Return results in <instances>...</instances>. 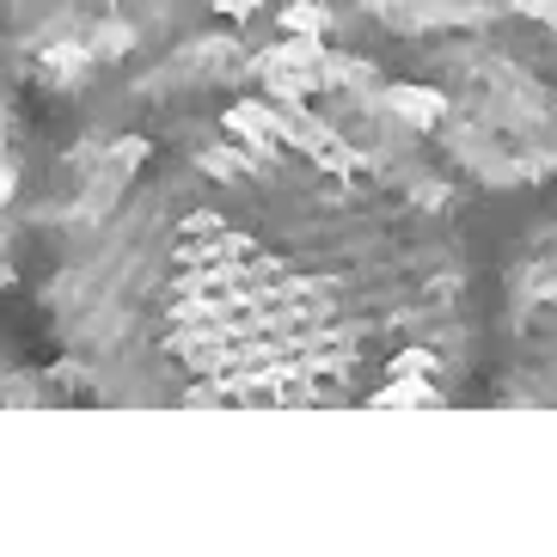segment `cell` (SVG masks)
<instances>
[{
	"instance_id": "1",
	"label": "cell",
	"mask_w": 557,
	"mask_h": 557,
	"mask_svg": "<svg viewBox=\"0 0 557 557\" xmlns=\"http://www.w3.org/2000/svg\"><path fill=\"white\" fill-rule=\"evenodd\" d=\"M50 325L141 405H442L478 307L454 190L361 74L214 67L148 129L92 135Z\"/></svg>"
},
{
	"instance_id": "3",
	"label": "cell",
	"mask_w": 557,
	"mask_h": 557,
	"mask_svg": "<svg viewBox=\"0 0 557 557\" xmlns=\"http://www.w3.org/2000/svg\"><path fill=\"white\" fill-rule=\"evenodd\" d=\"M13 214H18V116L0 86V295L13 276Z\"/></svg>"
},
{
	"instance_id": "2",
	"label": "cell",
	"mask_w": 557,
	"mask_h": 557,
	"mask_svg": "<svg viewBox=\"0 0 557 557\" xmlns=\"http://www.w3.org/2000/svg\"><path fill=\"white\" fill-rule=\"evenodd\" d=\"M503 398L557 405V202L527 227L521 251L503 276Z\"/></svg>"
}]
</instances>
